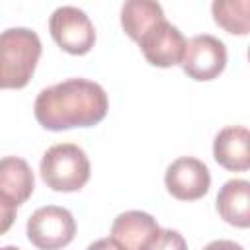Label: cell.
I'll list each match as a JSON object with an SVG mask.
<instances>
[{"label": "cell", "mask_w": 250, "mask_h": 250, "mask_svg": "<svg viewBox=\"0 0 250 250\" xmlns=\"http://www.w3.org/2000/svg\"><path fill=\"white\" fill-rule=\"evenodd\" d=\"M41 39L27 27L0 31V90H20L31 80L41 57Z\"/></svg>", "instance_id": "obj_2"}, {"label": "cell", "mask_w": 250, "mask_h": 250, "mask_svg": "<svg viewBox=\"0 0 250 250\" xmlns=\"http://www.w3.org/2000/svg\"><path fill=\"white\" fill-rule=\"evenodd\" d=\"M16 215H18V203L10 195L0 191V236L12 229Z\"/></svg>", "instance_id": "obj_15"}, {"label": "cell", "mask_w": 250, "mask_h": 250, "mask_svg": "<svg viewBox=\"0 0 250 250\" xmlns=\"http://www.w3.org/2000/svg\"><path fill=\"white\" fill-rule=\"evenodd\" d=\"M217 213L232 227H250V182L229 180L217 193Z\"/></svg>", "instance_id": "obj_11"}, {"label": "cell", "mask_w": 250, "mask_h": 250, "mask_svg": "<svg viewBox=\"0 0 250 250\" xmlns=\"http://www.w3.org/2000/svg\"><path fill=\"white\" fill-rule=\"evenodd\" d=\"M105 90L86 78H68L43 88L33 104L37 123L49 131L94 127L107 113Z\"/></svg>", "instance_id": "obj_1"}, {"label": "cell", "mask_w": 250, "mask_h": 250, "mask_svg": "<svg viewBox=\"0 0 250 250\" xmlns=\"http://www.w3.org/2000/svg\"><path fill=\"white\" fill-rule=\"evenodd\" d=\"M35 188L31 166L18 156L0 158V191L10 195L18 205L25 203Z\"/></svg>", "instance_id": "obj_12"}, {"label": "cell", "mask_w": 250, "mask_h": 250, "mask_svg": "<svg viewBox=\"0 0 250 250\" xmlns=\"http://www.w3.org/2000/svg\"><path fill=\"white\" fill-rule=\"evenodd\" d=\"M213 158L230 172H246L250 168V133L242 125L221 129L213 141Z\"/></svg>", "instance_id": "obj_10"}, {"label": "cell", "mask_w": 250, "mask_h": 250, "mask_svg": "<svg viewBox=\"0 0 250 250\" xmlns=\"http://www.w3.org/2000/svg\"><path fill=\"white\" fill-rule=\"evenodd\" d=\"M211 14L215 23L232 35L250 31V0H213Z\"/></svg>", "instance_id": "obj_14"}, {"label": "cell", "mask_w": 250, "mask_h": 250, "mask_svg": "<svg viewBox=\"0 0 250 250\" xmlns=\"http://www.w3.org/2000/svg\"><path fill=\"white\" fill-rule=\"evenodd\" d=\"M166 20L158 0H125L121 6V27L139 43V39L158 21Z\"/></svg>", "instance_id": "obj_13"}, {"label": "cell", "mask_w": 250, "mask_h": 250, "mask_svg": "<svg viewBox=\"0 0 250 250\" xmlns=\"http://www.w3.org/2000/svg\"><path fill=\"white\" fill-rule=\"evenodd\" d=\"M39 172L53 191H78L90 180V160L86 152L72 143H59L45 150Z\"/></svg>", "instance_id": "obj_3"}, {"label": "cell", "mask_w": 250, "mask_h": 250, "mask_svg": "<svg viewBox=\"0 0 250 250\" xmlns=\"http://www.w3.org/2000/svg\"><path fill=\"white\" fill-rule=\"evenodd\" d=\"M49 31L55 43L68 55H86L96 43V29L84 10L61 6L49 18Z\"/></svg>", "instance_id": "obj_5"}, {"label": "cell", "mask_w": 250, "mask_h": 250, "mask_svg": "<svg viewBox=\"0 0 250 250\" xmlns=\"http://www.w3.org/2000/svg\"><path fill=\"white\" fill-rule=\"evenodd\" d=\"M162 229L156 219L145 211H125L113 219L109 238L117 248L148 250L156 248Z\"/></svg>", "instance_id": "obj_9"}, {"label": "cell", "mask_w": 250, "mask_h": 250, "mask_svg": "<svg viewBox=\"0 0 250 250\" xmlns=\"http://www.w3.org/2000/svg\"><path fill=\"white\" fill-rule=\"evenodd\" d=\"M139 47L146 62H150L152 66L168 68V66L182 62L184 49H186V37L176 25L162 20L154 23L139 39Z\"/></svg>", "instance_id": "obj_8"}, {"label": "cell", "mask_w": 250, "mask_h": 250, "mask_svg": "<svg viewBox=\"0 0 250 250\" xmlns=\"http://www.w3.org/2000/svg\"><path fill=\"white\" fill-rule=\"evenodd\" d=\"M76 221L72 213L59 205H45L27 219V240L41 250L62 248L72 242Z\"/></svg>", "instance_id": "obj_4"}, {"label": "cell", "mask_w": 250, "mask_h": 250, "mask_svg": "<svg viewBox=\"0 0 250 250\" xmlns=\"http://www.w3.org/2000/svg\"><path fill=\"white\" fill-rule=\"evenodd\" d=\"M182 70L197 82L215 80L227 66V47L221 39L209 33H201L186 41Z\"/></svg>", "instance_id": "obj_6"}, {"label": "cell", "mask_w": 250, "mask_h": 250, "mask_svg": "<svg viewBox=\"0 0 250 250\" xmlns=\"http://www.w3.org/2000/svg\"><path fill=\"white\" fill-rule=\"evenodd\" d=\"M170 246H172V248H174V246L184 248V246H186V242H184V238L180 236V232H176V230H168V229H162L156 248H170Z\"/></svg>", "instance_id": "obj_16"}, {"label": "cell", "mask_w": 250, "mask_h": 250, "mask_svg": "<svg viewBox=\"0 0 250 250\" xmlns=\"http://www.w3.org/2000/svg\"><path fill=\"white\" fill-rule=\"evenodd\" d=\"M164 184L172 197L180 201H195L209 191L211 174L199 158L180 156L166 168Z\"/></svg>", "instance_id": "obj_7"}]
</instances>
